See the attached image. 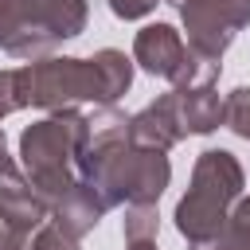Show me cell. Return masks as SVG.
Masks as SVG:
<instances>
[{
	"instance_id": "1",
	"label": "cell",
	"mask_w": 250,
	"mask_h": 250,
	"mask_svg": "<svg viewBox=\"0 0 250 250\" xmlns=\"http://www.w3.org/2000/svg\"><path fill=\"white\" fill-rule=\"evenodd\" d=\"M20 74H23L27 105H35V109H47V113H62V109H78V105L109 109L133 86V59L117 47H102L90 59H55L51 55L39 62H23Z\"/></svg>"
},
{
	"instance_id": "2",
	"label": "cell",
	"mask_w": 250,
	"mask_h": 250,
	"mask_svg": "<svg viewBox=\"0 0 250 250\" xmlns=\"http://www.w3.org/2000/svg\"><path fill=\"white\" fill-rule=\"evenodd\" d=\"M86 145H90V117L78 109L47 113L20 133V168L51 207L62 203L82 184Z\"/></svg>"
},
{
	"instance_id": "3",
	"label": "cell",
	"mask_w": 250,
	"mask_h": 250,
	"mask_svg": "<svg viewBox=\"0 0 250 250\" xmlns=\"http://www.w3.org/2000/svg\"><path fill=\"white\" fill-rule=\"evenodd\" d=\"M242 199V164L227 148H203L191 168V184L176 203V230L188 238L191 250L219 238L234 203Z\"/></svg>"
},
{
	"instance_id": "4",
	"label": "cell",
	"mask_w": 250,
	"mask_h": 250,
	"mask_svg": "<svg viewBox=\"0 0 250 250\" xmlns=\"http://www.w3.org/2000/svg\"><path fill=\"white\" fill-rule=\"evenodd\" d=\"M86 0H0V51L12 59H51V51L86 31Z\"/></svg>"
},
{
	"instance_id": "5",
	"label": "cell",
	"mask_w": 250,
	"mask_h": 250,
	"mask_svg": "<svg viewBox=\"0 0 250 250\" xmlns=\"http://www.w3.org/2000/svg\"><path fill=\"white\" fill-rule=\"evenodd\" d=\"M133 62L152 74V78H164L172 90L180 86H207L219 78V62H203L199 55H191L188 39L172 27V23H148L137 31L133 39Z\"/></svg>"
},
{
	"instance_id": "6",
	"label": "cell",
	"mask_w": 250,
	"mask_h": 250,
	"mask_svg": "<svg viewBox=\"0 0 250 250\" xmlns=\"http://www.w3.org/2000/svg\"><path fill=\"white\" fill-rule=\"evenodd\" d=\"M188 47L203 62H219L227 47L238 39V31L250 23V0H191L180 8Z\"/></svg>"
},
{
	"instance_id": "7",
	"label": "cell",
	"mask_w": 250,
	"mask_h": 250,
	"mask_svg": "<svg viewBox=\"0 0 250 250\" xmlns=\"http://www.w3.org/2000/svg\"><path fill=\"white\" fill-rule=\"evenodd\" d=\"M51 219V203L31 188V180L23 176V168L8 156V148L0 145V223L27 246L31 234Z\"/></svg>"
},
{
	"instance_id": "8",
	"label": "cell",
	"mask_w": 250,
	"mask_h": 250,
	"mask_svg": "<svg viewBox=\"0 0 250 250\" xmlns=\"http://www.w3.org/2000/svg\"><path fill=\"white\" fill-rule=\"evenodd\" d=\"M184 125L176 117V105H172V90L160 94L156 102H148L145 109H137L129 117V141L137 148H152V152H168L184 141Z\"/></svg>"
},
{
	"instance_id": "9",
	"label": "cell",
	"mask_w": 250,
	"mask_h": 250,
	"mask_svg": "<svg viewBox=\"0 0 250 250\" xmlns=\"http://www.w3.org/2000/svg\"><path fill=\"white\" fill-rule=\"evenodd\" d=\"M172 105H176V117H180L184 133H215L223 125V98H219L215 82L172 90Z\"/></svg>"
},
{
	"instance_id": "10",
	"label": "cell",
	"mask_w": 250,
	"mask_h": 250,
	"mask_svg": "<svg viewBox=\"0 0 250 250\" xmlns=\"http://www.w3.org/2000/svg\"><path fill=\"white\" fill-rule=\"evenodd\" d=\"M199 250H250V195H242L227 219V227L219 230V238H211Z\"/></svg>"
},
{
	"instance_id": "11",
	"label": "cell",
	"mask_w": 250,
	"mask_h": 250,
	"mask_svg": "<svg viewBox=\"0 0 250 250\" xmlns=\"http://www.w3.org/2000/svg\"><path fill=\"white\" fill-rule=\"evenodd\" d=\"M156 230H160L156 203L125 207V219H121V234H125V242H145V238H156Z\"/></svg>"
},
{
	"instance_id": "12",
	"label": "cell",
	"mask_w": 250,
	"mask_h": 250,
	"mask_svg": "<svg viewBox=\"0 0 250 250\" xmlns=\"http://www.w3.org/2000/svg\"><path fill=\"white\" fill-rule=\"evenodd\" d=\"M223 125H227L234 137L250 141V86H234V90L223 98Z\"/></svg>"
},
{
	"instance_id": "13",
	"label": "cell",
	"mask_w": 250,
	"mask_h": 250,
	"mask_svg": "<svg viewBox=\"0 0 250 250\" xmlns=\"http://www.w3.org/2000/svg\"><path fill=\"white\" fill-rule=\"evenodd\" d=\"M16 109H27V94H23V74L20 66L12 70H0V121Z\"/></svg>"
},
{
	"instance_id": "14",
	"label": "cell",
	"mask_w": 250,
	"mask_h": 250,
	"mask_svg": "<svg viewBox=\"0 0 250 250\" xmlns=\"http://www.w3.org/2000/svg\"><path fill=\"white\" fill-rule=\"evenodd\" d=\"M78 242H82V238H74L66 227H59L55 219H47V223L31 234L27 250H78Z\"/></svg>"
},
{
	"instance_id": "15",
	"label": "cell",
	"mask_w": 250,
	"mask_h": 250,
	"mask_svg": "<svg viewBox=\"0 0 250 250\" xmlns=\"http://www.w3.org/2000/svg\"><path fill=\"white\" fill-rule=\"evenodd\" d=\"M156 4H160V0H109V12H113L117 20H125V23H133V20H145Z\"/></svg>"
},
{
	"instance_id": "16",
	"label": "cell",
	"mask_w": 250,
	"mask_h": 250,
	"mask_svg": "<svg viewBox=\"0 0 250 250\" xmlns=\"http://www.w3.org/2000/svg\"><path fill=\"white\" fill-rule=\"evenodd\" d=\"M0 250H27V246H23V242H20V238H16V234L0 223Z\"/></svg>"
},
{
	"instance_id": "17",
	"label": "cell",
	"mask_w": 250,
	"mask_h": 250,
	"mask_svg": "<svg viewBox=\"0 0 250 250\" xmlns=\"http://www.w3.org/2000/svg\"><path fill=\"white\" fill-rule=\"evenodd\" d=\"M125 250H156V238H145V242H125Z\"/></svg>"
},
{
	"instance_id": "18",
	"label": "cell",
	"mask_w": 250,
	"mask_h": 250,
	"mask_svg": "<svg viewBox=\"0 0 250 250\" xmlns=\"http://www.w3.org/2000/svg\"><path fill=\"white\" fill-rule=\"evenodd\" d=\"M164 4H172V8H184V4H191V0H164Z\"/></svg>"
},
{
	"instance_id": "19",
	"label": "cell",
	"mask_w": 250,
	"mask_h": 250,
	"mask_svg": "<svg viewBox=\"0 0 250 250\" xmlns=\"http://www.w3.org/2000/svg\"><path fill=\"white\" fill-rule=\"evenodd\" d=\"M0 145H4V129H0Z\"/></svg>"
}]
</instances>
